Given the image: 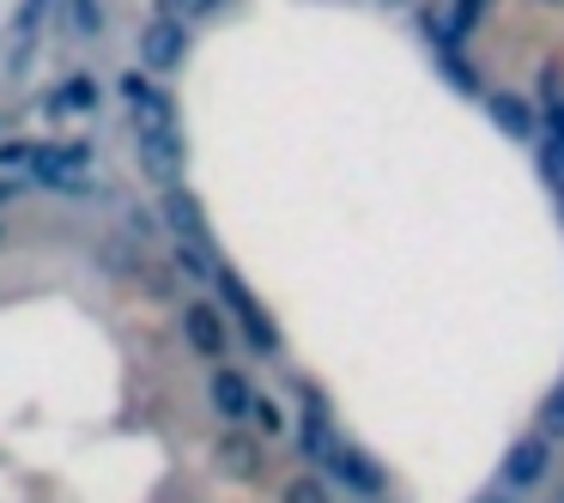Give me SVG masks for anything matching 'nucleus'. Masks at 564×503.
I'll list each match as a JSON object with an SVG mask.
<instances>
[{
    "label": "nucleus",
    "instance_id": "f257e3e1",
    "mask_svg": "<svg viewBox=\"0 0 564 503\" xmlns=\"http://www.w3.org/2000/svg\"><path fill=\"white\" fill-rule=\"evenodd\" d=\"M159 219H164V231H171L176 243H195V249H207V243H213V225H207V207H200V200L188 195L183 183L159 188Z\"/></svg>",
    "mask_w": 564,
    "mask_h": 503
},
{
    "label": "nucleus",
    "instance_id": "f03ea898",
    "mask_svg": "<svg viewBox=\"0 0 564 503\" xmlns=\"http://www.w3.org/2000/svg\"><path fill=\"white\" fill-rule=\"evenodd\" d=\"M122 98H128V110H134L140 134H176V110H171V98L152 86V67L122 74Z\"/></svg>",
    "mask_w": 564,
    "mask_h": 503
},
{
    "label": "nucleus",
    "instance_id": "7ed1b4c3",
    "mask_svg": "<svg viewBox=\"0 0 564 503\" xmlns=\"http://www.w3.org/2000/svg\"><path fill=\"white\" fill-rule=\"evenodd\" d=\"M546 467H552V437H546V430H540V437H516L510 455H503V485L528 491V485L546 479Z\"/></svg>",
    "mask_w": 564,
    "mask_h": 503
},
{
    "label": "nucleus",
    "instance_id": "20e7f679",
    "mask_svg": "<svg viewBox=\"0 0 564 503\" xmlns=\"http://www.w3.org/2000/svg\"><path fill=\"white\" fill-rule=\"evenodd\" d=\"M213 467H219L225 479H261V442L249 437L243 425H231V430H219V437H213Z\"/></svg>",
    "mask_w": 564,
    "mask_h": 503
},
{
    "label": "nucleus",
    "instance_id": "39448f33",
    "mask_svg": "<svg viewBox=\"0 0 564 503\" xmlns=\"http://www.w3.org/2000/svg\"><path fill=\"white\" fill-rule=\"evenodd\" d=\"M31 176L43 188H86V146H37Z\"/></svg>",
    "mask_w": 564,
    "mask_h": 503
},
{
    "label": "nucleus",
    "instance_id": "423d86ee",
    "mask_svg": "<svg viewBox=\"0 0 564 503\" xmlns=\"http://www.w3.org/2000/svg\"><path fill=\"white\" fill-rule=\"evenodd\" d=\"M183 50H188V31H183V13H164L159 25L140 37V62L152 67V74H171L176 62H183Z\"/></svg>",
    "mask_w": 564,
    "mask_h": 503
},
{
    "label": "nucleus",
    "instance_id": "0eeeda50",
    "mask_svg": "<svg viewBox=\"0 0 564 503\" xmlns=\"http://www.w3.org/2000/svg\"><path fill=\"white\" fill-rule=\"evenodd\" d=\"M219 292H225V304L237 309V321H243V333H249V340H256L261 352H273V346H280V328H273V321H268V309H261L256 297L243 292V280H237V273H219Z\"/></svg>",
    "mask_w": 564,
    "mask_h": 503
},
{
    "label": "nucleus",
    "instance_id": "6e6552de",
    "mask_svg": "<svg viewBox=\"0 0 564 503\" xmlns=\"http://www.w3.org/2000/svg\"><path fill=\"white\" fill-rule=\"evenodd\" d=\"M213 406H219V418H231V425H249V418H256V389L243 382V370H213Z\"/></svg>",
    "mask_w": 564,
    "mask_h": 503
},
{
    "label": "nucleus",
    "instance_id": "1a4fd4ad",
    "mask_svg": "<svg viewBox=\"0 0 564 503\" xmlns=\"http://www.w3.org/2000/svg\"><path fill=\"white\" fill-rule=\"evenodd\" d=\"M328 467H334V473H340L352 491H365V497H377V491L389 485V473L377 467V455H365V449H346V442L334 449V461H328Z\"/></svg>",
    "mask_w": 564,
    "mask_h": 503
},
{
    "label": "nucleus",
    "instance_id": "9d476101",
    "mask_svg": "<svg viewBox=\"0 0 564 503\" xmlns=\"http://www.w3.org/2000/svg\"><path fill=\"white\" fill-rule=\"evenodd\" d=\"M183 333H188V346H195L200 358H219L225 352V316L213 304H188L183 309Z\"/></svg>",
    "mask_w": 564,
    "mask_h": 503
},
{
    "label": "nucleus",
    "instance_id": "9b49d317",
    "mask_svg": "<svg viewBox=\"0 0 564 503\" xmlns=\"http://www.w3.org/2000/svg\"><path fill=\"white\" fill-rule=\"evenodd\" d=\"M297 449H304V461H310V467H328V461H334V449H340V442H334L328 413H322V406H310V413H304V430H297Z\"/></svg>",
    "mask_w": 564,
    "mask_h": 503
},
{
    "label": "nucleus",
    "instance_id": "f8f14e48",
    "mask_svg": "<svg viewBox=\"0 0 564 503\" xmlns=\"http://www.w3.org/2000/svg\"><path fill=\"white\" fill-rule=\"evenodd\" d=\"M479 13H486V0H455V7H449V25H437V19H431V31H437V43H462L467 31H474Z\"/></svg>",
    "mask_w": 564,
    "mask_h": 503
},
{
    "label": "nucleus",
    "instance_id": "ddd939ff",
    "mask_svg": "<svg viewBox=\"0 0 564 503\" xmlns=\"http://www.w3.org/2000/svg\"><path fill=\"white\" fill-rule=\"evenodd\" d=\"M491 116L503 122V134H510V140H528V134H534V116H528L522 98H503V91H498V98H491Z\"/></svg>",
    "mask_w": 564,
    "mask_h": 503
},
{
    "label": "nucleus",
    "instance_id": "4468645a",
    "mask_svg": "<svg viewBox=\"0 0 564 503\" xmlns=\"http://www.w3.org/2000/svg\"><path fill=\"white\" fill-rule=\"evenodd\" d=\"M91 98H98V91H91V79L74 74V86L55 91V110H91Z\"/></svg>",
    "mask_w": 564,
    "mask_h": 503
},
{
    "label": "nucleus",
    "instance_id": "2eb2a0df",
    "mask_svg": "<svg viewBox=\"0 0 564 503\" xmlns=\"http://www.w3.org/2000/svg\"><path fill=\"white\" fill-rule=\"evenodd\" d=\"M546 146L564 152V98L552 91V79H546Z\"/></svg>",
    "mask_w": 564,
    "mask_h": 503
},
{
    "label": "nucleus",
    "instance_id": "dca6fc26",
    "mask_svg": "<svg viewBox=\"0 0 564 503\" xmlns=\"http://www.w3.org/2000/svg\"><path fill=\"white\" fill-rule=\"evenodd\" d=\"M67 13H74L79 37H98V31H104V13H98V0H67Z\"/></svg>",
    "mask_w": 564,
    "mask_h": 503
},
{
    "label": "nucleus",
    "instance_id": "f3484780",
    "mask_svg": "<svg viewBox=\"0 0 564 503\" xmlns=\"http://www.w3.org/2000/svg\"><path fill=\"white\" fill-rule=\"evenodd\" d=\"M280 503H328V491H322V479L297 473L292 485H285V497H280Z\"/></svg>",
    "mask_w": 564,
    "mask_h": 503
},
{
    "label": "nucleus",
    "instance_id": "a211bd4d",
    "mask_svg": "<svg viewBox=\"0 0 564 503\" xmlns=\"http://www.w3.org/2000/svg\"><path fill=\"white\" fill-rule=\"evenodd\" d=\"M249 425H256L261 437H280V430H285V418H280V406H273L268 394H256V418H249Z\"/></svg>",
    "mask_w": 564,
    "mask_h": 503
},
{
    "label": "nucleus",
    "instance_id": "6ab92c4d",
    "mask_svg": "<svg viewBox=\"0 0 564 503\" xmlns=\"http://www.w3.org/2000/svg\"><path fill=\"white\" fill-rule=\"evenodd\" d=\"M540 425H546V437H564V382L546 394V406H540Z\"/></svg>",
    "mask_w": 564,
    "mask_h": 503
},
{
    "label": "nucleus",
    "instance_id": "aec40b11",
    "mask_svg": "<svg viewBox=\"0 0 564 503\" xmlns=\"http://www.w3.org/2000/svg\"><path fill=\"white\" fill-rule=\"evenodd\" d=\"M31 158H37V146H25V140H7L0 146V171H31Z\"/></svg>",
    "mask_w": 564,
    "mask_h": 503
},
{
    "label": "nucleus",
    "instance_id": "412c9836",
    "mask_svg": "<svg viewBox=\"0 0 564 503\" xmlns=\"http://www.w3.org/2000/svg\"><path fill=\"white\" fill-rule=\"evenodd\" d=\"M479 503H510V497H503V491H491V497H479Z\"/></svg>",
    "mask_w": 564,
    "mask_h": 503
},
{
    "label": "nucleus",
    "instance_id": "4be33fe9",
    "mask_svg": "<svg viewBox=\"0 0 564 503\" xmlns=\"http://www.w3.org/2000/svg\"><path fill=\"white\" fill-rule=\"evenodd\" d=\"M7 195H13V188H7V183H0V200H7Z\"/></svg>",
    "mask_w": 564,
    "mask_h": 503
},
{
    "label": "nucleus",
    "instance_id": "5701e85b",
    "mask_svg": "<svg viewBox=\"0 0 564 503\" xmlns=\"http://www.w3.org/2000/svg\"><path fill=\"white\" fill-rule=\"evenodd\" d=\"M0 243H7V225H0Z\"/></svg>",
    "mask_w": 564,
    "mask_h": 503
},
{
    "label": "nucleus",
    "instance_id": "b1692460",
    "mask_svg": "<svg viewBox=\"0 0 564 503\" xmlns=\"http://www.w3.org/2000/svg\"><path fill=\"white\" fill-rule=\"evenodd\" d=\"M546 7H564V0H546Z\"/></svg>",
    "mask_w": 564,
    "mask_h": 503
},
{
    "label": "nucleus",
    "instance_id": "393cba45",
    "mask_svg": "<svg viewBox=\"0 0 564 503\" xmlns=\"http://www.w3.org/2000/svg\"><path fill=\"white\" fill-rule=\"evenodd\" d=\"M207 7H213V0H207Z\"/></svg>",
    "mask_w": 564,
    "mask_h": 503
},
{
    "label": "nucleus",
    "instance_id": "a878e982",
    "mask_svg": "<svg viewBox=\"0 0 564 503\" xmlns=\"http://www.w3.org/2000/svg\"><path fill=\"white\" fill-rule=\"evenodd\" d=\"M558 503H564V497H558Z\"/></svg>",
    "mask_w": 564,
    "mask_h": 503
}]
</instances>
